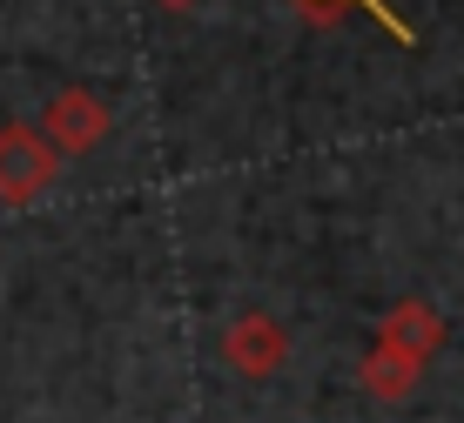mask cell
Returning <instances> with one entry per match:
<instances>
[{
  "instance_id": "6da1fadb",
  "label": "cell",
  "mask_w": 464,
  "mask_h": 423,
  "mask_svg": "<svg viewBox=\"0 0 464 423\" xmlns=\"http://www.w3.org/2000/svg\"><path fill=\"white\" fill-rule=\"evenodd\" d=\"M54 175H61V155L47 149L41 128H27V121L0 128V202H7V208L41 202V195L54 188Z\"/></svg>"
},
{
  "instance_id": "7a4b0ae2",
  "label": "cell",
  "mask_w": 464,
  "mask_h": 423,
  "mask_svg": "<svg viewBox=\"0 0 464 423\" xmlns=\"http://www.w3.org/2000/svg\"><path fill=\"white\" fill-rule=\"evenodd\" d=\"M108 128H115V108H108L94 88H61L54 101L41 108V135H47V149H54L61 161H68V155H88V149H102Z\"/></svg>"
},
{
  "instance_id": "3957f363",
  "label": "cell",
  "mask_w": 464,
  "mask_h": 423,
  "mask_svg": "<svg viewBox=\"0 0 464 423\" xmlns=\"http://www.w3.org/2000/svg\"><path fill=\"white\" fill-rule=\"evenodd\" d=\"M222 363H229L236 377H276V370L290 363V336H283L276 316L249 309V316H236L229 330H222Z\"/></svg>"
},
{
  "instance_id": "277c9868",
  "label": "cell",
  "mask_w": 464,
  "mask_h": 423,
  "mask_svg": "<svg viewBox=\"0 0 464 423\" xmlns=\"http://www.w3.org/2000/svg\"><path fill=\"white\" fill-rule=\"evenodd\" d=\"M377 343H391L397 356H411V363H430V356L444 350V316H438L430 303L404 296V303H391V309H383Z\"/></svg>"
},
{
  "instance_id": "5b68a950",
  "label": "cell",
  "mask_w": 464,
  "mask_h": 423,
  "mask_svg": "<svg viewBox=\"0 0 464 423\" xmlns=\"http://www.w3.org/2000/svg\"><path fill=\"white\" fill-rule=\"evenodd\" d=\"M424 363H411V356H397L391 343H371V356H363V389H371L377 403H404L411 389H418Z\"/></svg>"
},
{
  "instance_id": "8992f818",
  "label": "cell",
  "mask_w": 464,
  "mask_h": 423,
  "mask_svg": "<svg viewBox=\"0 0 464 423\" xmlns=\"http://www.w3.org/2000/svg\"><path fill=\"white\" fill-rule=\"evenodd\" d=\"M296 7L310 14V21H337V14L350 7V0H296ZM371 7H377V0H371Z\"/></svg>"
},
{
  "instance_id": "52a82bcc",
  "label": "cell",
  "mask_w": 464,
  "mask_h": 423,
  "mask_svg": "<svg viewBox=\"0 0 464 423\" xmlns=\"http://www.w3.org/2000/svg\"><path fill=\"white\" fill-rule=\"evenodd\" d=\"M162 7H196V0H162Z\"/></svg>"
}]
</instances>
